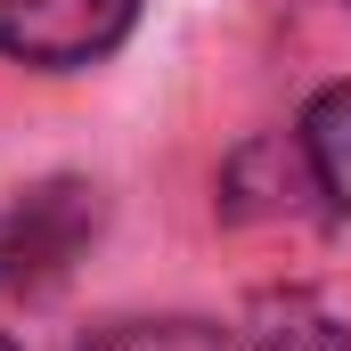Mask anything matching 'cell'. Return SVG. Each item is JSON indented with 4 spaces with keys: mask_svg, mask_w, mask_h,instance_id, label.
<instances>
[{
    "mask_svg": "<svg viewBox=\"0 0 351 351\" xmlns=\"http://www.w3.org/2000/svg\"><path fill=\"white\" fill-rule=\"evenodd\" d=\"M98 221H106V196L74 172L8 196L0 204V302H33V294L66 286V269L90 254Z\"/></svg>",
    "mask_w": 351,
    "mask_h": 351,
    "instance_id": "cell-1",
    "label": "cell"
},
{
    "mask_svg": "<svg viewBox=\"0 0 351 351\" xmlns=\"http://www.w3.org/2000/svg\"><path fill=\"white\" fill-rule=\"evenodd\" d=\"M139 0H0V58L16 66H90L131 33Z\"/></svg>",
    "mask_w": 351,
    "mask_h": 351,
    "instance_id": "cell-2",
    "label": "cell"
},
{
    "mask_svg": "<svg viewBox=\"0 0 351 351\" xmlns=\"http://www.w3.org/2000/svg\"><path fill=\"white\" fill-rule=\"evenodd\" d=\"M319 196V180L302 164V139H245L221 164V213L229 221H286Z\"/></svg>",
    "mask_w": 351,
    "mask_h": 351,
    "instance_id": "cell-3",
    "label": "cell"
},
{
    "mask_svg": "<svg viewBox=\"0 0 351 351\" xmlns=\"http://www.w3.org/2000/svg\"><path fill=\"white\" fill-rule=\"evenodd\" d=\"M245 335L254 351H351V327L311 294V286H278L245 311Z\"/></svg>",
    "mask_w": 351,
    "mask_h": 351,
    "instance_id": "cell-4",
    "label": "cell"
},
{
    "mask_svg": "<svg viewBox=\"0 0 351 351\" xmlns=\"http://www.w3.org/2000/svg\"><path fill=\"white\" fill-rule=\"evenodd\" d=\"M294 139H302V164H311V180H319V196H327L335 213H351V82L319 90Z\"/></svg>",
    "mask_w": 351,
    "mask_h": 351,
    "instance_id": "cell-5",
    "label": "cell"
},
{
    "mask_svg": "<svg viewBox=\"0 0 351 351\" xmlns=\"http://www.w3.org/2000/svg\"><path fill=\"white\" fill-rule=\"evenodd\" d=\"M82 351H237V343L204 319H123V327H98Z\"/></svg>",
    "mask_w": 351,
    "mask_h": 351,
    "instance_id": "cell-6",
    "label": "cell"
},
{
    "mask_svg": "<svg viewBox=\"0 0 351 351\" xmlns=\"http://www.w3.org/2000/svg\"><path fill=\"white\" fill-rule=\"evenodd\" d=\"M0 351H16V343H8V335H0Z\"/></svg>",
    "mask_w": 351,
    "mask_h": 351,
    "instance_id": "cell-7",
    "label": "cell"
}]
</instances>
